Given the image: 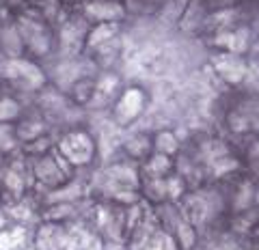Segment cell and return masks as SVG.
Here are the masks:
<instances>
[{
  "label": "cell",
  "mask_w": 259,
  "mask_h": 250,
  "mask_svg": "<svg viewBox=\"0 0 259 250\" xmlns=\"http://www.w3.org/2000/svg\"><path fill=\"white\" fill-rule=\"evenodd\" d=\"M20 115V106L13 99H0V123H9V121L18 119Z\"/></svg>",
  "instance_id": "7a4b0ae2"
},
{
  "label": "cell",
  "mask_w": 259,
  "mask_h": 250,
  "mask_svg": "<svg viewBox=\"0 0 259 250\" xmlns=\"http://www.w3.org/2000/svg\"><path fill=\"white\" fill-rule=\"evenodd\" d=\"M87 11L93 13V18H97V20H112V18H121V15H123V9H121L119 5H112V3L89 5Z\"/></svg>",
  "instance_id": "6da1fadb"
},
{
  "label": "cell",
  "mask_w": 259,
  "mask_h": 250,
  "mask_svg": "<svg viewBox=\"0 0 259 250\" xmlns=\"http://www.w3.org/2000/svg\"><path fill=\"white\" fill-rule=\"evenodd\" d=\"M110 33H115V26H112V24H100L97 30H93V35H91V43H100L102 39H108Z\"/></svg>",
  "instance_id": "3957f363"
}]
</instances>
